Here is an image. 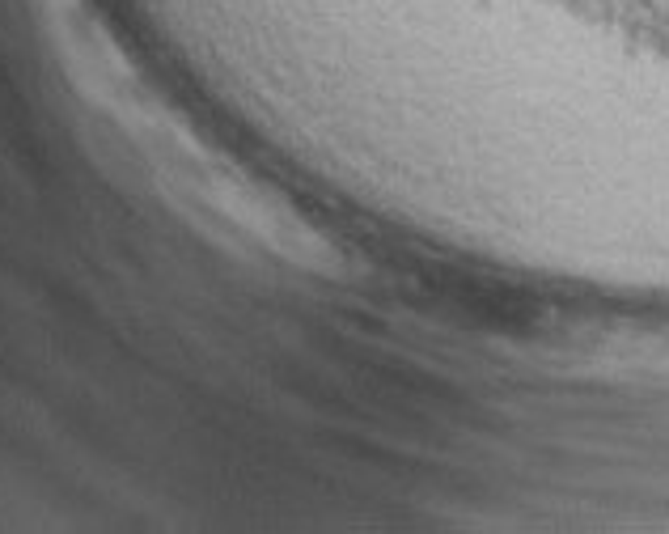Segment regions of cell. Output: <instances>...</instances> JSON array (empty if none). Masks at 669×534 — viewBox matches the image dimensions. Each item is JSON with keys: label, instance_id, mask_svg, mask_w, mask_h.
Returning <instances> with one entry per match:
<instances>
[{"label": "cell", "instance_id": "obj_1", "mask_svg": "<svg viewBox=\"0 0 669 534\" xmlns=\"http://www.w3.org/2000/svg\"><path fill=\"white\" fill-rule=\"evenodd\" d=\"M619 306H644V310H669V301H631V297H619Z\"/></svg>", "mask_w": 669, "mask_h": 534}]
</instances>
